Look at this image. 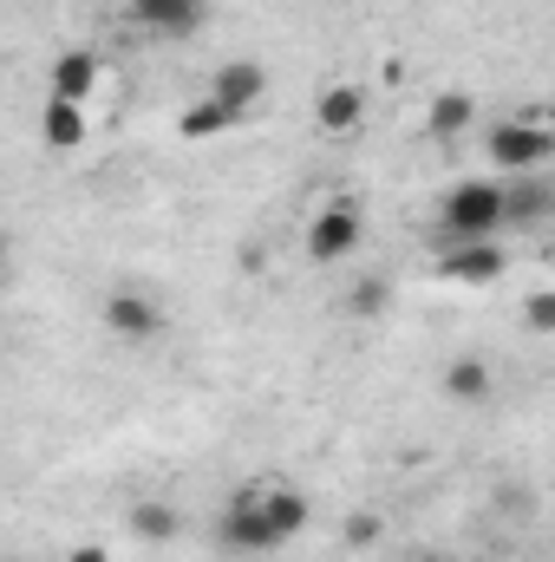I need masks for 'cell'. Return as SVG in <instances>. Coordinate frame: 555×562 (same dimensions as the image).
I'll return each instance as SVG.
<instances>
[{
	"mask_svg": "<svg viewBox=\"0 0 555 562\" xmlns=\"http://www.w3.org/2000/svg\"><path fill=\"white\" fill-rule=\"evenodd\" d=\"M132 26L144 40H196L209 26V0H132Z\"/></svg>",
	"mask_w": 555,
	"mask_h": 562,
	"instance_id": "4",
	"label": "cell"
},
{
	"mask_svg": "<svg viewBox=\"0 0 555 562\" xmlns=\"http://www.w3.org/2000/svg\"><path fill=\"white\" fill-rule=\"evenodd\" d=\"M7 256H13V243H7V229H0V269H7Z\"/></svg>",
	"mask_w": 555,
	"mask_h": 562,
	"instance_id": "23",
	"label": "cell"
},
{
	"mask_svg": "<svg viewBox=\"0 0 555 562\" xmlns=\"http://www.w3.org/2000/svg\"><path fill=\"white\" fill-rule=\"evenodd\" d=\"M380 530H386L380 517H353V524H347V550H373V543H380Z\"/></svg>",
	"mask_w": 555,
	"mask_h": 562,
	"instance_id": "20",
	"label": "cell"
},
{
	"mask_svg": "<svg viewBox=\"0 0 555 562\" xmlns=\"http://www.w3.org/2000/svg\"><path fill=\"white\" fill-rule=\"evenodd\" d=\"M262 92H269V72H262L256 59L223 66V72H216V86H209V99H216V105H229L236 119H249V112L262 105Z\"/></svg>",
	"mask_w": 555,
	"mask_h": 562,
	"instance_id": "10",
	"label": "cell"
},
{
	"mask_svg": "<svg viewBox=\"0 0 555 562\" xmlns=\"http://www.w3.org/2000/svg\"><path fill=\"white\" fill-rule=\"evenodd\" d=\"M412 562H464V557H444V550H418Z\"/></svg>",
	"mask_w": 555,
	"mask_h": 562,
	"instance_id": "22",
	"label": "cell"
},
{
	"mask_svg": "<svg viewBox=\"0 0 555 562\" xmlns=\"http://www.w3.org/2000/svg\"><path fill=\"white\" fill-rule=\"evenodd\" d=\"M386 301H393V288H386V276H366V281H353V294H347V314L373 321V314H386Z\"/></svg>",
	"mask_w": 555,
	"mask_h": 562,
	"instance_id": "18",
	"label": "cell"
},
{
	"mask_svg": "<svg viewBox=\"0 0 555 562\" xmlns=\"http://www.w3.org/2000/svg\"><path fill=\"white\" fill-rule=\"evenodd\" d=\"M484 150H490V164H497L503 177H530V170L550 164L555 144H550V125H543V119H503V125H490Z\"/></svg>",
	"mask_w": 555,
	"mask_h": 562,
	"instance_id": "3",
	"label": "cell"
},
{
	"mask_svg": "<svg viewBox=\"0 0 555 562\" xmlns=\"http://www.w3.org/2000/svg\"><path fill=\"white\" fill-rule=\"evenodd\" d=\"M314 119H320L327 138H353V132L366 125V92H360V86H327L320 105H314Z\"/></svg>",
	"mask_w": 555,
	"mask_h": 562,
	"instance_id": "11",
	"label": "cell"
},
{
	"mask_svg": "<svg viewBox=\"0 0 555 562\" xmlns=\"http://www.w3.org/2000/svg\"><path fill=\"white\" fill-rule=\"evenodd\" d=\"M490 386H497V373H490V360H477V353H464V360L444 367V400H457V406L490 400Z\"/></svg>",
	"mask_w": 555,
	"mask_h": 562,
	"instance_id": "15",
	"label": "cell"
},
{
	"mask_svg": "<svg viewBox=\"0 0 555 562\" xmlns=\"http://www.w3.org/2000/svg\"><path fill=\"white\" fill-rule=\"evenodd\" d=\"M256 504H262V517H269L275 543H294V537L314 524V504H307V491H294V484H281V477H256Z\"/></svg>",
	"mask_w": 555,
	"mask_h": 562,
	"instance_id": "8",
	"label": "cell"
},
{
	"mask_svg": "<svg viewBox=\"0 0 555 562\" xmlns=\"http://www.w3.org/2000/svg\"><path fill=\"white\" fill-rule=\"evenodd\" d=\"M471 119H477V99H471V92H438L431 112H424V132H431V138H457Z\"/></svg>",
	"mask_w": 555,
	"mask_h": 562,
	"instance_id": "16",
	"label": "cell"
},
{
	"mask_svg": "<svg viewBox=\"0 0 555 562\" xmlns=\"http://www.w3.org/2000/svg\"><path fill=\"white\" fill-rule=\"evenodd\" d=\"M105 327H112L118 340L144 347V340H157V334H163V307H157V294H144L138 281H125V288H112V294H105Z\"/></svg>",
	"mask_w": 555,
	"mask_h": 562,
	"instance_id": "5",
	"label": "cell"
},
{
	"mask_svg": "<svg viewBox=\"0 0 555 562\" xmlns=\"http://www.w3.org/2000/svg\"><path fill=\"white\" fill-rule=\"evenodd\" d=\"M360 249V210L353 203H333V210H320L314 223H307V262H347Z\"/></svg>",
	"mask_w": 555,
	"mask_h": 562,
	"instance_id": "6",
	"label": "cell"
},
{
	"mask_svg": "<svg viewBox=\"0 0 555 562\" xmlns=\"http://www.w3.org/2000/svg\"><path fill=\"white\" fill-rule=\"evenodd\" d=\"M0 562H26V557H0Z\"/></svg>",
	"mask_w": 555,
	"mask_h": 562,
	"instance_id": "24",
	"label": "cell"
},
{
	"mask_svg": "<svg viewBox=\"0 0 555 562\" xmlns=\"http://www.w3.org/2000/svg\"><path fill=\"white\" fill-rule=\"evenodd\" d=\"M510 269V249L490 236V243H451L444 256H438V276L444 281H464V288H484V281H497Z\"/></svg>",
	"mask_w": 555,
	"mask_h": 562,
	"instance_id": "7",
	"label": "cell"
},
{
	"mask_svg": "<svg viewBox=\"0 0 555 562\" xmlns=\"http://www.w3.org/2000/svg\"><path fill=\"white\" fill-rule=\"evenodd\" d=\"M216 550L223 557H275V530H269V517H262V504H256V484H242V491H229V504H223V517H216Z\"/></svg>",
	"mask_w": 555,
	"mask_h": 562,
	"instance_id": "2",
	"label": "cell"
},
{
	"mask_svg": "<svg viewBox=\"0 0 555 562\" xmlns=\"http://www.w3.org/2000/svg\"><path fill=\"white\" fill-rule=\"evenodd\" d=\"M229 125H242V119H236L229 105H216V99H196V105H183V119H177V132H183V138H196V144L223 138Z\"/></svg>",
	"mask_w": 555,
	"mask_h": 562,
	"instance_id": "17",
	"label": "cell"
},
{
	"mask_svg": "<svg viewBox=\"0 0 555 562\" xmlns=\"http://www.w3.org/2000/svg\"><path fill=\"white\" fill-rule=\"evenodd\" d=\"M497 229H503V183L471 177L444 196V249L451 243H490Z\"/></svg>",
	"mask_w": 555,
	"mask_h": 562,
	"instance_id": "1",
	"label": "cell"
},
{
	"mask_svg": "<svg viewBox=\"0 0 555 562\" xmlns=\"http://www.w3.org/2000/svg\"><path fill=\"white\" fill-rule=\"evenodd\" d=\"M66 562H112V557H105V543H79Z\"/></svg>",
	"mask_w": 555,
	"mask_h": 562,
	"instance_id": "21",
	"label": "cell"
},
{
	"mask_svg": "<svg viewBox=\"0 0 555 562\" xmlns=\"http://www.w3.org/2000/svg\"><path fill=\"white\" fill-rule=\"evenodd\" d=\"M86 132H92V119H86L79 99H46V112H39V138L53 144V150H79Z\"/></svg>",
	"mask_w": 555,
	"mask_h": 562,
	"instance_id": "14",
	"label": "cell"
},
{
	"mask_svg": "<svg viewBox=\"0 0 555 562\" xmlns=\"http://www.w3.org/2000/svg\"><path fill=\"white\" fill-rule=\"evenodd\" d=\"M523 321H530V334H550V327H555V294H550V288H543V294H530Z\"/></svg>",
	"mask_w": 555,
	"mask_h": 562,
	"instance_id": "19",
	"label": "cell"
},
{
	"mask_svg": "<svg viewBox=\"0 0 555 562\" xmlns=\"http://www.w3.org/2000/svg\"><path fill=\"white\" fill-rule=\"evenodd\" d=\"M125 524H132V537L150 543V550H170V543L183 537V510H177V504H163V497H138Z\"/></svg>",
	"mask_w": 555,
	"mask_h": 562,
	"instance_id": "12",
	"label": "cell"
},
{
	"mask_svg": "<svg viewBox=\"0 0 555 562\" xmlns=\"http://www.w3.org/2000/svg\"><path fill=\"white\" fill-rule=\"evenodd\" d=\"M555 216V190L543 177H503V229H536Z\"/></svg>",
	"mask_w": 555,
	"mask_h": 562,
	"instance_id": "9",
	"label": "cell"
},
{
	"mask_svg": "<svg viewBox=\"0 0 555 562\" xmlns=\"http://www.w3.org/2000/svg\"><path fill=\"white\" fill-rule=\"evenodd\" d=\"M46 86H53V99H79V105H86L92 86H99V59L72 46V53H59V59L46 66Z\"/></svg>",
	"mask_w": 555,
	"mask_h": 562,
	"instance_id": "13",
	"label": "cell"
}]
</instances>
